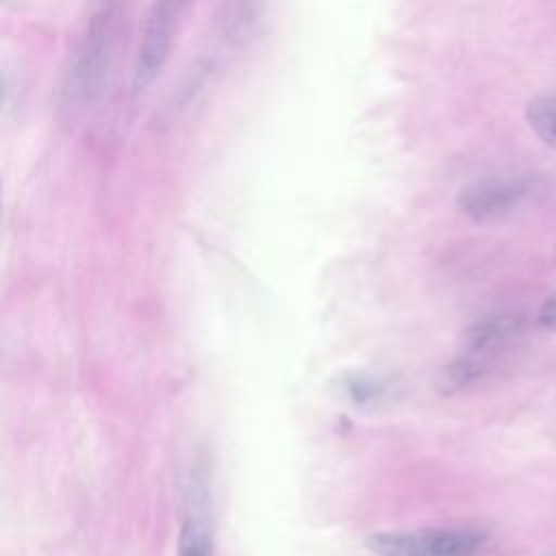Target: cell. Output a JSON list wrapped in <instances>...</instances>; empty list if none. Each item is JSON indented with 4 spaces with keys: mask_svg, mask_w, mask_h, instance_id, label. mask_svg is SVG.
I'll return each instance as SVG.
<instances>
[{
    "mask_svg": "<svg viewBox=\"0 0 556 556\" xmlns=\"http://www.w3.org/2000/svg\"><path fill=\"white\" fill-rule=\"evenodd\" d=\"M117 17L119 15L115 4H100L89 15V22L85 24L83 35L72 50L63 76V106H78L98 91V85L113 56Z\"/></svg>",
    "mask_w": 556,
    "mask_h": 556,
    "instance_id": "obj_1",
    "label": "cell"
},
{
    "mask_svg": "<svg viewBox=\"0 0 556 556\" xmlns=\"http://www.w3.org/2000/svg\"><path fill=\"white\" fill-rule=\"evenodd\" d=\"M486 541L482 528L452 526L378 532L367 539V547L378 556H476Z\"/></svg>",
    "mask_w": 556,
    "mask_h": 556,
    "instance_id": "obj_2",
    "label": "cell"
},
{
    "mask_svg": "<svg viewBox=\"0 0 556 556\" xmlns=\"http://www.w3.org/2000/svg\"><path fill=\"white\" fill-rule=\"evenodd\" d=\"M185 9H187L185 2L152 4L141 33L139 48H137L135 67H132V85L137 89H143L154 80V76H159L169 54V48Z\"/></svg>",
    "mask_w": 556,
    "mask_h": 556,
    "instance_id": "obj_3",
    "label": "cell"
},
{
    "mask_svg": "<svg viewBox=\"0 0 556 556\" xmlns=\"http://www.w3.org/2000/svg\"><path fill=\"white\" fill-rule=\"evenodd\" d=\"M530 193V178H486L465 187L458 206L473 222H491L513 213Z\"/></svg>",
    "mask_w": 556,
    "mask_h": 556,
    "instance_id": "obj_4",
    "label": "cell"
},
{
    "mask_svg": "<svg viewBox=\"0 0 556 556\" xmlns=\"http://www.w3.org/2000/svg\"><path fill=\"white\" fill-rule=\"evenodd\" d=\"M521 321L513 315H491L473 321L463 334V352L467 361L482 378L493 369L497 356L519 337Z\"/></svg>",
    "mask_w": 556,
    "mask_h": 556,
    "instance_id": "obj_5",
    "label": "cell"
},
{
    "mask_svg": "<svg viewBox=\"0 0 556 556\" xmlns=\"http://www.w3.org/2000/svg\"><path fill=\"white\" fill-rule=\"evenodd\" d=\"M526 122L547 148L556 150V91L530 98L526 104Z\"/></svg>",
    "mask_w": 556,
    "mask_h": 556,
    "instance_id": "obj_6",
    "label": "cell"
},
{
    "mask_svg": "<svg viewBox=\"0 0 556 556\" xmlns=\"http://www.w3.org/2000/svg\"><path fill=\"white\" fill-rule=\"evenodd\" d=\"M178 556H213L211 532L200 519H189L178 539Z\"/></svg>",
    "mask_w": 556,
    "mask_h": 556,
    "instance_id": "obj_7",
    "label": "cell"
},
{
    "mask_svg": "<svg viewBox=\"0 0 556 556\" xmlns=\"http://www.w3.org/2000/svg\"><path fill=\"white\" fill-rule=\"evenodd\" d=\"M536 326L541 330H556V295L541 304L536 313Z\"/></svg>",
    "mask_w": 556,
    "mask_h": 556,
    "instance_id": "obj_8",
    "label": "cell"
}]
</instances>
